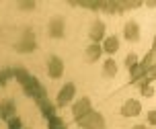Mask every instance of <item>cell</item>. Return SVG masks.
Masks as SVG:
<instances>
[{
    "instance_id": "obj_1",
    "label": "cell",
    "mask_w": 156,
    "mask_h": 129,
    "mask_svg": "<svg viewBox=\"0 0 156 129\" xmlns=\"http://www.w3.org/2000/svg\"><path fill=\"white\" fill-rule=\"evenodd\" d=\"M21 86L25 88L27 96H31V99L37 100V103H39V100H43V99H47V96H45V88L41 86V82H39L35 76H29V78H27V82L21 84Z\"/></svg>"
},
{
    "instance_id": "obj_2",
    "label": "cell",
    "mask_w": 156,
    "mask_h": 129,
    "mask_svg": "<svg viewBox=\"0 0 156 129\" xmlns=\"http://www.w3.org/2000/svg\"><path fill=\"white\" fill-rule=\"evenodd\" d=\"M78 125L84 129H105V119H103L101 113H94V111H88L86 115H82L80 119H76Z\"/></svg>"
},
{
    "instance_id": "obj_3",
    "label": "cell",
    "mask_w": 156,
    "mask_h": 129,
    "mask_svg": "<svg viewBox=\"0 0 156 129\" xmlns=\"http://www.w3.org/2000/svg\"><path fill=\"white\" fill-rule=\"evenodd\" d=\"M35 47H37V43H35V35H33V31L31 29H25L23 39L15 45V49L19 53H29V51H33Z\"/></svg>"
},
{
    "instance_id": "obj_4",
    "label": "cell",
    "mask_w": 156,
    "mask_h": 129,
    "mask_svg": "<svg viewBox=\"0 0 156 129\" xmlns=\"http://www.w3.org/2000/svg\"><path fill=\"white\" fill-rule=\"evenodd\" d=\"M47 72H49V76L51 78H60L64 74V64L60 58H49V64H47Z\"/></svg>"
},
{
    "instance_id": "obj_5",
    "label": "cell",
    "mask_w": 156,
    "mask_h": 129,
    "mask_svg": "<svg viewBox=\"0 0 156 129\" xmlns=\"http://www.w3.org/2000/svg\"><path fill=\"white\" fill-rule=\"evenodd\" d=\"M72 96H74V84H66L62 90H60V94H58V105L60 106H66L68 103L72 100Z\"/></svg>"
},
{
    "instance_id": "obj_6",
    "label": "cell",
    "mask_w": 156,
    "mask_h": 129,
    "mask_svg": "<svg viewBox=\"0 0 156 129\" xmlns=\"http://www.w3.org/2000/svg\"><path fill=\"white\" fill-rule=\"evenodd\" d=\"M140 113H142V105L138 100H127L121 106V115H125V117H136V115H140Z\"/></svg>"
},
{
    "instance_id": "obj_7",
    "label": "cell",
    "mask_w": 156,
    "mask_h": 129,
    "mask_svg": "<svg viewBox=\"0 0 156 129\" xmlns=\"http://www.w3.org/2000/svg\"><path fill=\"white\" fill-rule=\"evenodd\" d=\"M142 70H144V74L148 78H154V49H150L148 55H146V60L140 64Z\"/></svg>"
},
{
    "instance_id": "obj_8",
    "label": "cell",
    "mask_w": 156,
    "mask_h": 129,
    "mask_svg": "<svg viewBox=\"0 0 156 129\" xmlns=\"http://www.w3.org/2000/svg\"><path fill=\"white\" fill-rule=\"evenodd\" d=\"M123 35H125L127 41H138V39H140V27H138V23H136V21H129V23L125 25Z\"/></svg>"
},
{
    "instance_id": "obj_9",
    "label": "cell",
    "mask_w": 156,
    "mask_h": 129,
    "mask_svg": "<svg viewBox=\"0 0 156 129\" xmlns=\"http://www.w3.org/2000/svg\"><path fill=\"white\" fill-rule=\"evenodd\" d=\"M49 35L55 39H60L64 35V19H60V16H55V19H51V23H49Z\"/></svg>"
},
{
    "instance_id": "obj_10",
    "label": "cell",
    "mask_w": 156,
    "mask_h": 129,
    "mask_svg": "<svg viewBox=\"0 0 156 129\" xmlns=\"http://www.w3.org/2000/svg\"><path fill=\"white\" fill-rule=\"evenodd\" d=\"M88 111H90V100H88V99H80L76 105H74V109H72L74 119H80V117H82V115H86Z\"/></svg>"
},
{
    "instance_id": "obj_11",
    "label": "cell",
    "mask_w": 156,
    "mask_h": 129,
    "mask_svg": "<svg viewBox=\"0 0 156 129\" xmlns=\"http://www.w3.org/2000/svg\"><path fill=\"white\" fill-rule=\"evenodd\" d=\"M12 115H15V103H12V100H4V103L0 105V117L8 121Z\"/></svg>"
},
{
    "instance_id": "obj_12",
    "label": "cell",
    "mask_w": 156,
    "mask_h": 129,
    "mask_svg": "<svg viewBox=\"0 0 156 129\" xmlns=\"http://www.w3.org/2000/svg\"><path fill=\"white\" fill-rule=\"evenodd\" d=\"M103 37H105V25H103L101 21H97V23L93 25V29H90V39L97 43V41L103 39Z\"/></svg>"
},
{
    "instance_id": "obj_13",
    "label": "cell",
    "mask_w": 156,
    "mask_h": 129,
    "mask_svg": "<svg viewBox=\"0 0 156 129\" xmlns=\"http://www.w3.org/2000/svg\"><path fill=\"white\" fill-rule=\"evenodd\" d=\"M39 106H41V111H43V117H45V119H51V117H55V109H54V105H51L47 99L39 100Z\"/></svg>"
},
{
    "instance_id": "obj_14",
    "label": "cell",
    "mask_w": 156,
    "mask_h": 129,
    "mask_svg": "<svg viewBox=\"0 0 156 129\" xmlns=\"http://www.w3.org/2000/svg\"><path fill=\"white\" fill-rule=\"evenodd\" d=\"M101 49H105L107 53H115L117 49H119V41H117V37H107L105 39V45H103Z\"/></svg>"
},
{
    "instance_id": "obj_15",
    "label": "cell",
    "mask_w": 156,
    "mask_h": 129,
    "mask_svg": "<svg viewBox=\"0 0 156 129\" xmlns=\"http://www.w3.org/2000/svg\"><path fill=\"white\" fill-rule=\"evenodd\" d=\"M142 92H144V96H148V99L154 96V78H146V80H144Z\"/></svg>"
},
{
    "instance_id": "obj_16",
    "label": "cell",
    "mask_w": 156,
    "mask_h": 129,
    "mask_svg": "<svg viewBox=\"0 0 156 129\" xmlns=\"http://www.w3.org/2000/svg\"><path fill=\"white\" fill-rule=\"evenodd\" d=\"M101 53H103V49H101V45H90L88 49H86V58H88V61H94V60H99L101 58Z\"/></svg>"
},
{
    "instance_id": "obj_17",
    "label": "cell",
    "mask_w": 156,
    "mask_h": 129,
    "mask_svg": "<svg viewBox=\"0 0 156 129\" xmlns=\"http://www.w3.org/2000/svg\"><path fill=\"white\" fill-rule=\"evenodd\" d=\"M103 72H105V76H109V78H113L117 74V64L113 60H107L105 61V68H103Z\"/></svg>"
},
{
    "instance_id": "obj_18",
    "label": "cell",
    "mask_w": 156,
    "mask_h": 129,
    "mask_svg": "<svg viewBox=\"0 0 156 129\" xmlns=\"http://www.w3.org/2000/svg\"><path fill=\"white\" fill-rule=\"evenodd\" d=\"M47 129H66V123L60 117H51V119H47Z\"/></svg>"
},
{
    "instance_id": "obj_19",
    "label": "cell",
    "mask_w": 156,
    "mask_h": 129,
    "mask_svg": "<svg viewBox=\"0 0 156 129\" xmlns=\"http://www.w3.org/2000/svg\"><path fill=\"white\" fill-rule=\"evenodd\" d=\"M140 2H117V12H123V10H129V8H138Z\"/></svg>"
},
{
    "instance_id": "obj_20",
    "label": "cell",
    "mask_w": 156,
    "mask_h": 129,
    "mask_svg": "<svg viewBox=\"0 0 156 129\" xmlns=\"http://www.w3.org/2000/svg\"><path fill=\"white\" fill-rule=\"evenodd\" d=\"M78 6H84V8H90V10H97V8H101V2H86V0H82V2H76Z\"/></svg>"
},
{
    "instance_id": "obj_21",
    "label": "cell",
    "mask_w": 156,
    "mask_h": 129,
    "mask_svg": "<svg viewBox=\"0 0 156 129\" xmlns=\"http://www.w3.org/2000/svg\"><path fill=\"white\" fill-rule=\"evenodd\" d=\"M101 8L107 12H117V2H101Z\"/></svg>"
},
{
    "instance_id": "obj_22",
    "label": "cell",
    "mask_w": 156,
    "mask_h": 129,
    "mask_svg": "<svg viewBox=\"0 0 156 129\" xmlns=\"http://www.w3.org/2000/svg\"><path fill=\"white\" fill-rule=\"evenodd\" d=\"M8 78H12V70H2L0 72V86H4Z\"/></svg>"
},
{
    "instance_id": "obj_23",
    "label": "cell",
    "mask_w": 156,
    "mask_h": 129,
    "mask_svg": "<svg viewBox=\"0 0 156 129\" xmlns=\"http://www.w3.org/2000/svg\"><path fill=\"white\" fill-rule=\"evenodd\" d=\"M8 129H21V119L19 117H10L8 119Z\"/></svg>"
},
{
    "instance_id": "obj_24",
    "label": "cell",
    "mask_w": 156,
    "mask_h": 129,
    "mask_svg": "<svg viewBox=\"0 0 156 129\" xmlns=\"http://www.w3.org/2000/svg\"><path fill=\"white\" fill-rule=\"evenodd\" d=\"M136 64H138V58H136V55H133V53H129V55H127V58H125V66H127V68L132 70L133 66H136Z\"/></svg>"
},
{
    "instance_id": "obj_25",
    "label": "cell",
    "mask_w": 156,
    "mask_h": 129,
    "mask_svg": "<svg viewBox=\"0 0 156 129\" xmlns=\"http://www.w3.org/2000/svg\"><path fill=\"white\" fill-rule=\"evenodd\" d=\"M19 6L23 8V10H33L35 8V2H19Z\"/></svg>"
},
{
    "instance_id": "obj_26",
    "label": "cell",
    "mask_w": 156,
    "mask_h": 129,
    "mask_svg": "<svg viewBox=\"0 0 156 129\" xmlns=\"http://www.w3.org/2000/svg\"><path fill=\"white\" fill-rule=\"evenodd\" d=\"M148 123H150V125H154V123H156V115H154V111H150V113H148Z\"/></svg>"
},
{
    "instance_id": "obj_27",
    "label": "cell",
    "mask_w": 156,
    "mask_h": 129,
    "mask_svg": "<svg viewBox=\"0 0 156 129\" xmlns=\"http://www.w3.org/2000/svg\"><path fill=\"white\" fill-rule=\"evenodd\" d=\"M132 129H146L144 125H136V127H132Z\"/></svg>"
}]
</instances>
